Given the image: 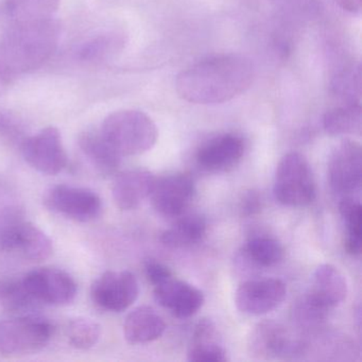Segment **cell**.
<instances>
[{
  "label": "cell",
  "mask_w": 362,
  "mask_h": 362,
  "mask_svg": "<svg viewBox=\"0 0 362 362\" xmlns=\"http://www.w3.org/2000/svg\"><path fill=\"white\" fill-rule=\"evenodd\" d=\"M254 76L253 63L245 57H215L182 71L175 81V90L188 103L218 105L228 103L249 90Z\"/></svg>",
  "instance_id": "obj_1"
},
{
  "label": "cell",
  "mask_w": 362,
  "mask_h": 362,
  "mask_svg": "<svg viewBox=\"0 0 362 362\" xmlns=\"http://www.w3.org/2000/svg\"><path fill=\"white\" fill-rule=\"evenodd\" d=\"M60 26L54 18L13 22L0 37V93L18 76L41 69L56 52Z\"/></svg>",
  "instance_id": "obj_2"
},
{
  "label": "cell",
  "mask_w": 362,
  "mask_h": 362,
  "mask_svg": "<svg viewBox=\"0 0 362 362\" xmlns=\"http://www.w3.org/2000/svg\"><path fill=\"white\" fill-rule=\"evenodd\" d=\"M99 131L120 156L146 153L154 147L158 137L156 122L147 114L136 110L110 114Z\"/></svg>",
  "instance_id": "obj_3"
},
{
  "label": "cell",
  "mask_w": 362,
  "mask_h": 362,
  "mask_svg": "<svg viewBox=\"0 0 362 362\" xmlns=\"http://www.w3.org/2000/svg\"><path fill=\"white\" fill-rule=\"evenodd\" d=\"M273 192L275 199L285 206H306L315 200V177L304 156L290 152L279 160Z\"/></svg>",
  "instance_id": "obj_4"
},
{
  "label": "cell",
  "mask_w": 362,
  "mask_h": 362,
  "mask_svg": "<svg viewBox=\"0 0 362 362\" xmlns=\"http://www.w3.org/2000/svg\"><path fill=\"white\" fill-rule=\"evenodd\" d=\"M52 334L50 322L35 315L0 321V354L10 358L33 355L49 343Z\"/></svg>",
  "instance_id": "obj_5"
},
{
  "label": "cell",
  "mask_w": 362,
  "mask_h": 362,
  "mask_svg": "<svg viewBox=\"0 0 362 362\" xmlns=\"http://www.w3.org/2000/svg\"><path fill=\"white\" fill-rule=\"evenodd\" d=\"M328 183L332 192L351 197L361 188L362 149L357 141L345 139L330 154L327 167Z\"/></svg>",
  "instance_id": "obj_6"
},
{
  "label": "cell",
  "mask_w": 362,
  "mask_h": 362,
  "mask_svg": "<svg viewBox=\"0 0 362 362\" xmlns=\"http://www.w3.org/2000/svg\"><path fill=\"white\" fill-rule=\"evenodd\" d=\"M44 204L49 211L78 222L96 219L103 209L100 197L84 187L56 185L44 196Z\"/></svg>",
  "instance_id": "obj_7"
},
{
  "label": "cell",
  "mask_w": 362,
  "mask_h": 362,
  "mask_svg": "<svg viewBox=\"0 0 362 362\" xmlns=\"http://www.w3.org/2000/svg\"><path fill=\"white\" fill-rule=\"evenodd\" d=\"M23 156L35 170L43 175H56L67 166V153L60 131L47 127L23 143Z\"/></svg>",
  "instance_id": "obj_8"
},
{
  "label": "cell",
  "mask_w": 362,
  "mask_h": 362,
  "mask_svg": "<svg viewBox=\"0 0 362 362\" xmlns=\"http://www.w3.org/2000/svg\"><path fill=\"white\" fill-rule=\"evenodd\" d=\"M22 279L27 291L37 303L64 306L71 304L77 296L75 279L60 269H35Z\"/></svg>",
  "instance_id": "obj_9"
},
{
  "label": "cell",
  "mask_w": 362,
  "mask_h": 362,
  "mask_svg": "<svg viewBox=\"0 0 362 362\" xmlns=\"http://www.w3.org/2000/svg\"><path fill=\"white\" fill-rule=\"evenodd\" d=\"M139 294V281L130 271H107L90 287L93 302L113 313H120L132 306Z\"/></svg>",
  "instance_id": "obj_10"
},
{
  "label": "cell",
  "mask_w": 362,
  "mask_h": 362,
  "mask_svg": "<svg viewBox=\"0 0 362 362\" xmlns=\"http://www.w3.org/2000/svg\"><path fill=\"white\" fill-rule=\"evenodd\" d=\"M0 247L31 262L48 259L54 252L52 239L41 228L21 219L0 230Z\"/></svg>",
  "instance_id": "obj_11"
},
{
  "label": "cell",
  "mask_w": 362,
  "mask_h": 362,
  "mask_svg": "<svg viewBox=\"0 0 362 362\" xmlns=\"http://www.w3.org/2000/svg\"><path fill=\"white\" fill-rule=\"evenodd\" d=\"M196 186L190 175L175 173L156 177L149 198L154 209L166 217L184 215L194 201Z\"/></svg>",
  "instance_id": "obj_12"
},
{
  "label": "cell",
  "mask_w": 362,
  "mask_h": 362,
  "mask_svg": "<svg viewBox=\"0 0 362 362\" xmlns=\"http://www.w3.org/2000/svg\"><path fill=\"white\" fill-rule=\"evenodd\" d=\"M249 349L252 355L260 359H277L298 355L304 349V344L292 338L291 334L281 323L266 320L252 330Z\"/></svg>",
  "instance_id": "obj_13"
},
{
  "label": "cell",
  "mask_w": 362,
  "mask_h": 362,
  "mask_svg": "<svg viewBox=\"0 0 362 362\" xmlns=\"http://www.w3.org/2000/svg\"><path fill=\"white\" fill-rule=\"evenodd\" d=\"M286 294L287 288L281 279H250L239 286L235 293V304L247 315H266L283 303Z\"/></svg>",
  "instance_id": "obj_14"
},
{
  "label": "cell",
  "mask_w": 362,
  "mask_h": 362,
  "mask_svg": "<svg viewBox=\"0 0 362 362\" xmlns=\"http://www.w3.org/2000/svg\"><path fill=\"white\" fill-rule=\"evenodd\" d=\"M154 298L179 319L192 317L204 304V294L200 289L173 276L154 286Z\"/></svg>",
  "instance_id": "obj_15"
},
{
  "label": "cell",
  "mask_w": 362,
  "mask_h": 362,
  "mask_svg": "<svg viewBox=\"0 0 362 362\" xmlns=\"http://www.w3.org/2000/svg\"><path fill=\"white\" fill-rule=\"evenodd\" d=\"M245 148V141L238 135H219L198 150L197 162L204 170L223 173L234 168L240 162Z\"/></svg>",
  "instance_id": "obj_16"
},
{
  "label": "cell",
  "mask_w": 362,
  "mask_h": 362,
  "mask_svg": "<svg viewBox=\"0 0 362 362\" xmlns=\"http://www.w3.org/2000/svg\"><path fill=\"white\" fill-rule=\"evenodd\" d=\"M156 177L146 169H130L116 177L113 194L115 204L122 211L137 209L146 199L149 198Z\"/></svg>",
  "instance_id": "obj_17"
},
{
  "label": "cell",
  "mask_w": 362,
  "mask_h": 362,
  "mask_svg": "<svg viewBox=\"0 0 362 362\" xmlns=\"http://www.w3.org/2000/svg\"><path fill=\"white\" fill-rule=\"evenodd\" d=\"M347 281L343 273L334 264H320L313 273V285L307 296L323 307L332 311L346 298Z\"/></svg>",
  "instance_id": "obj_18"
},
{
  "label": "cell",
  "mask_w": 362,
  "mask_h": 362,
  "mask_svg": "<svg viewBox=\"0 0 362 362\" xmlns=\"http://www.w3.org/2000/svg\"><path fill=\"white\" fill-rule=\"evenodd\" d=\"M78 146L88 164L99 175L110 177L117 173L122 158L105 141L100 131H86L80 134Z\"/></svg>",
  "instance_id": "obj_19"
},
{
  "label": "cell",
  "mask_w": 362,
  "mask_h": 362,
  "mask_svg": "<svg viewBox=\"0 0 362 362\" xmlns=\"http://www.w3.org/2000/svg\"><path fill=\"white\" fill-rule=\"evenodd\" d=\"M165 330L164 319L152 307H137L124 320V336L130 344H145L158 340Z\"/></svg>",
  "instance_id": "obj_20"
},
{
  "label": "cell",
  "mask_w": 362,
  "mask_h": 362,
  "mask_svg": "<svg viewBox=\"0 0 362 362\" xmlns=\"http://www.w3.org/2000/svg\"><path fill=\"white\" fill-rule=\"evenodd\" d=\"M187 360L192 362L228 361L217 327L211 320L202 319L194 327L188 346Z\"/></svg>",
  "instance_id": "obj_21"
},
{
  "label": "cell",
  "mask_w": 362,
  "mask_h": 362,
  "mask_svg": "<svg viewBox=\"0 0 362 362\" xmlns=\"http://www.w3.org/2000/svg\"><path fill=\"white\" fill-rule=\"evenodd\" d=\"M206 221L198 214L180 216L162 234V243L170 249H184L200 243L206 234Z\"/></svg>",
  "instance_id": "obj_22"
},
{
  "label": "cell",
  "mask_w": 362,
  "mask_h": 362,
  "mask_svg": "<svg viewBox=\"0 0 362 362\" xmlns=\"http://www.w3.org/2000/svg\"><path fill=\"white\" fill-rule=\"evenodd\" d=\"M362 112L360 103H344L326 112L323 127L326 133L332 136L360 134Z\"/></svg>",
  "instance_id": "obj_23"
},
{
  "label": "cell",
  "mask_w": 362,
  "mask_h": 362,
  "mask_svg": "<svg viewBox=\"0 0 362 362\" xmlns=\"http://www.w3.org/2000/svg\"><path fill=\"white\" fill-rule=\"evenodd\" d=\"M245 257L256 267H273L284 257V249L279 240L267 235H255L247 240L243 250Z\"/></svg>",
  "instance_id": "obj_24"
},
{
  "label": "cell",
  "mask_w": 362,
  "mask_h": 362,
  "mask_svg": "<svg viewBox=\"0 0 362 362\" xmlns=\"http://www.w3.org/2000/svg\"><path fill=\"white\" fill-rule=\"evenodd\" d=\"M339 211L346 226L345 250L353 256L361 253L362 207L359 201L353 197H343L339 204Z\"/></svg>",
  "instance_id": "obj_25"
},
{
  "label": "cell",
  "mask_w": 362,
  "mask_h": 362,
  "mask_svg": "<svg viewBox=\"0 0 362 362\" xmlns=\"http://www.w3.org/2000/svg\"><path fill=\"white\" fill-rule=\"evenodd\" d=\"M60 3L61 0H6V8L13 22H28L52 18Z\"/></svg>",
  "instance_id": "obj_26"
},
{
  "label": "cell",
  "mask_w": 362,
  "mask_h": 362,
  "mask_svg": "<svg viewBox=\"0 0 362 362\" xmlns=\"http://www.w3.org/2000/svg\"><path fill=\"white\" fill-rule=\"evenodd\" d=\"M37 304L25 288L23 279H0V307L8 311L22 313Z\"/></svg>",
  "instance_id": "obj_27"
},
{
  "label": "cell",
  "mask_w": 362,
  "mask_h": 362,
  "mask_svg": "<svg viewBox=\"0 0 362 362\" xmlns=\"http://www.w3.org/2000/svg\"><path fill=\"white\" fill-rule=\"evenodd\" d=\"M122 41L115 33H105L88 40L80 46L77 57L82 62L99 63L107 60L119 49Z\"/></svg>",
  "instance_id": "obj_28"
},
{
  "label": "cell",
  "mask_w": 362,
  "mask_h": 362,
  "mask_svg": "<svg viewBox=\"0 0 362 362\" xmlns=\"http://www.w3.org/2000/svg\"><path fill=\"white\" fill-rule=\"evenodd\" d=\"M69 343L78 349H88L98 343L101 326L88 317H77L69 322L66 329Z\"/></svg>",
  "instance_id": "obj_29"
},
{
  "label": "cell",
  "mask_w": 362,
  "mask_h": 362,
  "mask_svg": "<svg viewBox=\"0 0 362 362\" xmlns=\"http://www.w3.org/2000/svg\"><path fill=\"white\" fill-rule=\"evenodd\" d=\"M332 90L344 103H360L361 98V67L351 65L339 74L332 81Z\"/></svg>",
  "instance_id": "obj_30"
},
{
  "label": "cell",
  "mask_w": 362,
  "mask_h": 362,
  "mask_svg": "<svg viewBox=\"0 0 362 362\" xmlns=\"http://www.w3.org/2000/svg\"><path fill=\"white\" fill-rule=\"evenodd\" d=\"M330 311L313 302L307 294L296 302L293 310V319L300 327L305 329L317 328L325 321Z\"/></svg>",
  "instance_id": "obj_31"
},
{
  "label": "cell",
  "mask_w": 362,
  "mask_h": 362,
  "mask_svg": "<svg viewBox=\"0 0 362 362\" xmlns=\"http://www.w3.org/2000/svg\"><path fill=\"white\" fill-rule=\"evenodd\" d=\"M27 137L24 122L13 113L0 110V139L21 148Z\"/></svg>",
  "instance_id": "obj_32"
},
{
  "label": "cell",
  "mask_w": 362,
  "mask_h": 362,
  "mask_svg": "<svg viewBox=\"0 0 362 362\" xmlns=\"http://www.w3.org/2000/svg\"><path fill=\"white\" fill-rule=\"evenodd\" d=\"M145 273L148 281L153 286L160 285L173 277V273L168 267L154 259H148L145 262Z\"/></svg>",
  "instance_id": "obj_33"
},
{
  "label": "cell",
  "mask_w": 362,
  "mask_h": 362,
  "mask_svg": "<svg viewBox=\"0 0 362 362\" xmlns=\"http://www.w3.org/2000/svg\"><path fill=\"white\" fill-rule=\"evenodd\" d=\"M260 209V200L257 194L254 192H250L249 194L245 196V200L243 202V211L245 215H254L258 213Z\"/></svg>",
  "instance_id": "obj_34"
},
{
  "label": "cell",
  "mask_w": 362,
  "mask_h": 362,
  "mask_svg": "<svg viewBox=\"0 0 362 362\" xmlns=\"http://www.w3.org/2000/svg\"><path fill=\"white\" fill-rule=\"evenodd\" d=\"M336 3L349 13H359L361 11V0H336Z\"/></svg>",
  "instance_id": "obj_35"
}]
</instances>
